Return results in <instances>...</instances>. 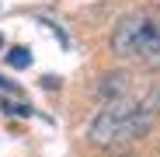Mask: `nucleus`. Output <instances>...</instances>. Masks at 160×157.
Here are the masks:
<instances>
[{"instance_id":"1","label":"nucleus","mask_w":160,"mask_h":157,"mask_svg":"<svg viewBox=\"0 0 160 157\" xmlns=\"http://www.w3.org/2000/svg\"><path fill=\"white\" fill-rule=\"evenodd\" d=\"M153 122H157V112L143 101V94L139 98L136 94H125L118 101H104V108L94 115L87 136L101 150H122L129 143L150 136Z\"/></svg>"},{"instance_id":"2","label":"nucleus","mask_w":160,"mask_h":157,"mask_svg":"<svg viewBox=\"0 0 160 157\" xmlns=\"http://www.w3.org/2000/svg\"><path fill=\"white\" fill-rule=\"evenodd\" d=\"M112 52L143 66H160V11L139 7L122 14L112 28Z\"/></svg>"},{"instance_id":"3","label":"nucleus","mask_w":160,"mask_h":157,"mask_svg":"<svg viewBox=\"0 0 160 157\" xmlns=\"http://www.w3.org/2000/svg\"><path fill=\"white\" fill-rule=\"evenodd\" d=\"M125 94H132V81H129L125 70H112V73L101 77V84H98V98L101 101H118Z\"/></svg>"},{"instance_id":"4","label":"nucleus","mask_w":160,"mask_h":157,"mask_svg":"<svg viewBox=\"0 0 160 157\" xmlns=\"http://www.w3.org/2000/svg\"><path fill=\"white\" fill-rule=\"evenodd\" d=\"M7 63H11L14 70L32 66V49H24V45H14V49H7Z\"/></svg>"},{"instance_id":"5","label":"nucleus","mask_w":160,"mask_h":157,"mask_svg":"<svg viewBox=\"0 0 160 157\" xmlns=\"http://www.w3.org/2000/svg\"><path fill=\"white\" fill-rule=\"evenodd\" d=\"M0 108L11 112V115H32V105L28 101H14L11 94H0Z\"/></svg>"},{"instance_id":"6","label":"nucleus","mask_w":160,"mask_h":157,"mask_svg":"<svg viewBox=\"0 0 160 157\" xmlns=\"http://www.w3.org/2000/svg\"><path fill=\"white\" fill-rule=\"evenodd\" d=\"M0 94H18V84H11L7 77H0Z\"/></svg>"},{"instance_id":"7","label":"nucleus","mask_w":160,"mask_h":157,"mask_svg":"<svg viewBox=\"0 0 160 157\" xmlns=\"http://www.w3.org/2000/svg\"><path fill=\"white\" fill-rule=\"evenodd\" d=\"M0 49H4V35H0Z\"/></svg>"},{"instance_id":"8","label":"nucleus","mask_w":160,"mask_h":157,"mask_svg":"<svg viewBox=\"0 0 160 157\" xmlns=\"http://www.w3.org/2000/svg\"><path fill=\"white\" fill-rule=\"evenodd\" d=\"M125 157H129V154H125Z\"/></svg>"}]
</instances>
